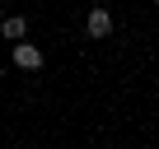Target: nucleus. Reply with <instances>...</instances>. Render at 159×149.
I'll use <instances>...</instances> for the list:
<instances>
[{
  "instance_id": "obj_1",
  "label": "nucleus",
  "mask_w": 159,
  "mask_h": 149,
  "mask_svg": "<svg viewBox=\"0 0 159 149\" xmlns=\"http://www.w3.org/2000/svg\"><path fill=\"white\" fill-rule=\"evenodd\" d=\"M84 33H89L94 42H103V37L112 33V14H108L103 5H94V10H89V19H84Z\"/></svg>"
},
{
  "instance_id": "obj_2",
  "label": "nucleus",
  "mask_w": 159,
  "mask_h": 149,
  "mask_svg": "<svg viewBox=\"0 0 159 149\" xmlns=\"http://www.w3.org/2000/svg\"><path fill=\"white\" fill-rule=\"evenodd\" d=\"M14 65L19 70H42V47H33V42H14Z\"/></svg>"
},
{
  "instance_id": "obj_3",
  "label": "nucleus",
  "mask_w": 159,
  "mask_h": 149,
  "mask_svg": "<svg viewBox=\"0 0 159 149\" xmlns=\"http://www.w3.org/2000/svg\"><path fill=\"white\" fill-rule=\"evenodd\" d=\"M0 33H5L10 42H19V37H28V19H24V14H10L5 23H0Z\"/></svg>"
}]
</instances>
